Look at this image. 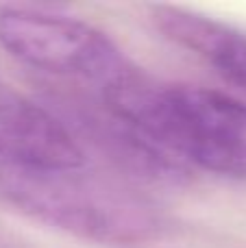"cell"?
<instances>
[{
    "label": "cell",
    "mask_w": 246,
    "mask_h": 248,
    "mask_svg": "<svg viewBox=\"0 0 246 248\" xmlns=\"http://www.w3.org/2000/svg\"><path fill=\"white\" fill-rule=\"evenodd\" d=\"M0 198L42 224L105 246H144L168 235L170 218L135 187L83 168L0 161Z\"/></svg>",
    "instance_id": "6da1fadb"
},
{
    "label": "cell",
    "mask_w": 246,
    "mask_h": 248,
    "mask_svg": "<svg viewBox=\"0 0 246 248\" xmlns=\"http://www.w3.org/2000/svg\"><path fill=\"white\" fill-rule=\"evenodd\" d=\"M98 96L183 166L246 181V105L229 94L139 72Z\"/></svg>",
    "instance_id": "7a4b0ae2"
},
{
    "label": "cell",
    "mask_w": 246,
    "mask_h": 248,
    "mask_svg": "<svg viewBox=\"0 0 246 248\" xmlns=\"http://www.w3.org/2000/svg\"><path fill=\"white\" fill-rule=\"evenodd\" d=\"M0 48L24 65L105 94L139 74L100 29L44 9L0 4Z\"/></svg>",
    "instance_id": "3957f363"
},
{
    "label": "cell",
    "mask_w": 246,
    "mask_h": 248,
    "mask_svg": "<svg viewBox=\"0 0 246 248\" xmlns=\"http://www.w3.org/2000/svg\"><path fill=\"white\" fill-rule=\"evenodd\" d=\"M52 100L61 113L59 120H70V133L77 137V141L85 140L129 176L148 183L172 185L181 183L187 176V166L157 146L129 118L109 107L96 92L55 94Z\"/></svg>",
    "instance_id": "277c9868"
},
{
    "label": "cell",
    "mask_w": 246,
    "mask_h": 248,
    "mask_svg": "<svg viewBox=\"0 0 246 248\" xmlns=\"http://www.w3.org/2000/svg\"><path fill=\"white\" fill-rule=\"evenodd\" d=\"M0 161L83 168L85 150L55 113L0 83Z\"/></svg>",
    "instance_id": "5b68a950"
},
{
    "label": "cell",
    "mask_w": 246,
    "mask_h": 248,
    "mask_svg": "<svg viewBox=\"0 0 246 248\" xmlns=\"http://www.w3.org/2000/svg\"><path fill=\"white\" fill-rule=\"evenodd\" d=\"M155 29L172 44L203 59L225 81L246 90V33L238 26L172 4L151 9Z\"/></svg>",
    "instance_id": "8992f818"
},
{
    "label": "cell",
    "mask_w": 246,
    "mask_h": 248,
    "mask_svg": "<svg viewBox=\"0 0 246 248\" xmlns=\"http://www.w3.org/2000/svg\"><path fill=\"white\" fill-rule=\"evenodd\" d=\"M0 248H24V246H20V244H13V242L2 240V237H0Z\"/></svg>",
    "instance_id": "52a82bcc"
}]
</instances>
